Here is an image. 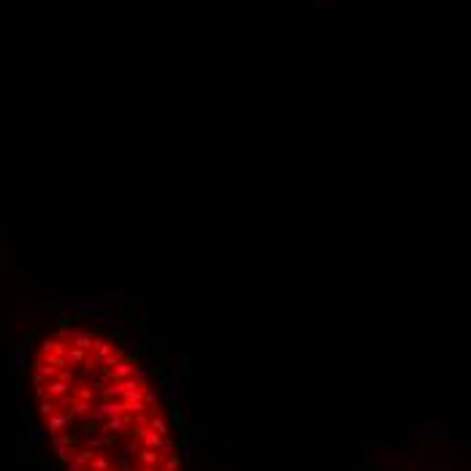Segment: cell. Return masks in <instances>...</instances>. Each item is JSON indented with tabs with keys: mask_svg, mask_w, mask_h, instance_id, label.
Returning a JSON list of instances; mask_svg holds the SVG:
<instances>
[{
	"mask_svg": "<svg viewBox=\"0 0 471 471\" xmlns=\"http://www.w3.org/2000/svg\"><path fill=\"white\" fill-rule=\"evenodd\" d=\"M41 431L63 471H185L147 360L119 325L68 314L33 355Z\"/></svg>",
	"mask_w": 471,
	"mask_h": 471,
	"instance_id": "obj_1",
	"label": "cell"
}]
</instances>
